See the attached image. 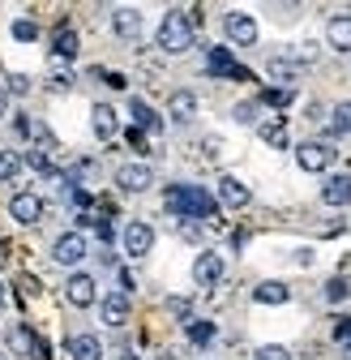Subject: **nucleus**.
I'll list each match as a JSON object with an SVG mask.
<instances>
[{
	"label": "nucleus",
	"mask_w": 351,
	"mask_h": 360,
	"mask_svg": "<svg viewBox=\"0 0 351 360\" xmlns=\"http://www.w3.org/2000/svg\"><path fill=\"white\" fill-rule=\"evenodd\" d=\"M9 90H13V95H26V90H30V77H26V73H9Z\"/></svg>",
	"instance_id": "40"
},
{
	"label": "nucleus",
	"mask_w": 351,
	"mask_h": 360,
	"mask_svg": "<svg viewBox=\"0 0 351 360\" xmlns=\"http://www.w3.org/2000/svg\"><path fill=\"white\" fill-rule=\"evenodd\" d=\"M56 95H65V90H73V73H52V82H48Z\"/></svg>",
	"instance_id": "39"
},
{
	"label": "nucleus",
	"mask_w": 351,
	"mask_h": 360,
	"mask_svg": "<svg viewBox=\"0 0 351 360\" xmlns=\"http://www.w3.org/2000/svg\"><path fill=\"white\" fill-rule=\"evenodd\" d=\"M124 142H128V146H133L138 155H146V133H142L138 124H133V129H124Z\"/></svg>",
	"instance_id": "35"
},
{
	"label": "nucleus",
	"mask_w": 351,
	"mask_h": 360,
	"mask_svg": "<svg viewBox=\"0 0 351 360\" xmlns=\"http://www.w3.org/2000/svg\"><path fill=\"white\" fill-rule=\"evenodd\" d=\"M296 266L309 270V266H313V249H296Z\"/></svg>",
	"instance_id": "42"
},
{
	"label": "nucleus",
	"mask_w": 351,
	"mask_h": 360,
	"mask_svg": "<svg viewBox=\"0 0 351 360\" xmlns=\"http://www.w3.org/2000/svg\"><path fill=\"white\" fill-rule=\"evenodd\" d=\"M9 343H13L18 356H34V347H39V339H34V330H30L26 322H18V326L9 330Z\"/></svg>",
	"instance_id": "26"
},
{
	"label": "nucleus",
	"mask_w": 351,
	"mask_h": 360,
	"mask_svg": "<svg viewBox=\"0 0 351 360\" xmlns=\"http://www.w3.org/2000/svg\"><path fill=\"white\" fill-rule=\"evenodd\" d=\"M326 43L334 52H351V13H338L326 22Z\"/></svg>",
	"instance_id": "16"
},
{
	"label": "nucleus",
	"mask_w": 351,
	"mask_h": 360,
	"mask_svg": "<svg viewBox=\"0 0 351 360\" xmlns=\"http://www.w3.org/2000/svg\"><path fill=\"white\" fill-rule=\"evenodd\" d=\"M257 138L266 142V146H274V150H283V146H287V120H283V116L261 120V124H257Z\"/></svg>",
	"instance_id": "22"
},
{
	"label": "nucleus",
	"mask_w": 351,
	"mask_h": 360,
	"mask_svg": "<svg viewBox=\"0 0 351 360\" xmlns=\"http://www.w3.org/2000/svg\"><path fill=\"white\" fill-rule=\"evenodd\" d=\"M22 172V155L18 150H0V180H18Z\"/></svg>",
	"instance_id": "31"
},
{
	"label": "nucleus",
	"mask_w": 351,
	"mask_h": 360,
	"mask_svg": "<svg viewBox=\"0 0 351 360\" xmlns=\"http://www.w3.org/2000/svg\"><path fill=\"white\" fill-rule=\"evenodd\" d=\"M69 356L73 360H103L99 335H69Z\"/></svg>",
	"instance_id": "21"
},
{
	"label": "nucleus",
	"mask_w": 351,
	"mask_h": 360,
	"mask_svg": "<svg viewBox=\"0 0 351 360\" xmlns=\"http://www.w3.org/2000/svg\"><path fill=\"white\" fill-rule=\"evenodd\" d=\"M296 69H300V65H296L291 56H270V65H266V73H270L274 82H296Z\"/></svg>",
	"instance_id": "28"
},
{
	"label": "nucleus",
	"mask_w": 351,
	"mask_h": 360,
	"mask_svg": "<svg viewBox=\"0 0 351 360\" xmlns=\"http://www.w3.org/2000/svg\"><path fill=\"white\" fill-rule=\"evenodd\" d=\"M91 129H95V138H99V142H112L116 133H120V116H116V108H112V103H95V108H91Z\"/></svg>",
	"instance_id": "13"
},
{
	"label": "nucleus",
	"mask_w": 351,
	"mask_h": 360,
	"mask_svg": "<svg viewBox=\"0 0 351 360\" xmlns=\"http://www.w3.org/2000/svg\"><path fill=\"white\" fill-rule=\"evenodd\" d=\"M223 270H227L223 253H197V262H193V283L197 288H214L218 279H223Z\"/></svg>",
	"instance_id": "11"
},
{
	"label": "nucleus",
	"mask_w": 351,
	"mask_h": 360,
	"mask_svg": "<svg viewBox=\"0 0 351 360\" xmlns=\"http://www.w3.org/2000/svg\"><path fill=\"white\" fill-rule=\"evenodd\" d=\"M9 304V292H5V279H0V309H5Z\"/></svg>",
	"instance_id": "45"
},
{
	"label": "nucleus",
	"mask_w": 351,
	"mask_h": 360,
	"mask_svg": "<svg viewBox=\"0 0 351 360\" xmlns=\"http://www.w3.org/2000/svg\"><path fill=\"white\" fill-rule=\"evenodd\" d=\"M163 206L176 214V219H218V210H214V198L201 189V185H167V193H163Z\"/></svg>",
	"instance_id": "1"
},
{
	"label": "nucleus",
	"mask_w": 351,
	"mask_h": 360,
	"mask_svg": "<svg viewBox=\"0 0 351 360\" xmlns=\"http://www.w3.org/2000/svg\"><path fill=\"white\" fill-rule=\"evenodd\" d=\"M5 116H9V90L0 86V120H5Z\"/></svg>",
	"instance_id": "44"
},
{
	"label": "nucleus",
	"mask_w": 351,
	"mask_h": 360,
	"mask_svg": "<svg viewBox=\"0 0 351 360\" xmlns=\"http://www.w3.org/2000/svg\"><path fill=\"white\" fill-rule=\"evenodd\" d=\"M343 133H351V99L330 112V138H343Z\"/></svg>",
	"instance_id": "29"
},
{
	"label": "nucleus",
	"mask_w": 351,
	"mask_h": 360,
	"mask_svg": "<svg viewBox=\"0 0 351 360\" xmlns=\"http://www.w3.org/2000/svg\"><path fill=\"white\" fill-rule=\"evenodd\" d=\"M334 339L338 343H351V318L343 313V318H334Z\"/></svg>",
	"instance_id": "37"
},
{
	"label": "nucleus",
	"mask_w": 351,
	"mask_h": 360,
	"mask_svg": "<svg viewBox=\"0 0 351 360\" xmlns=\"http://www.w3.org/2000/svg\"><path fill=\"white\" fill-rule=\"evenodd\" d=\"M253 300H257V304H287V300H291V288L279 283V279H261V283L253 288Z\"/></svg>",
	"instance_id": "19"
},
{
	"label": "nucleus",
	"mask_w": 351,
	"mask_h": 360,
	"mask_svg": "<svg viewBox=\"0 0 351 360\" xmlns=\"http://www.w3.org/2000/svg\"><path fill=\"white\" fill-rule=\"evenodd\" d=\"M322 202H326V206H347V202H351V176H326Z\"/></svg>",
	"instance_id": "20"
},
{
	"label": "nucleus",
	"mask_w": 351,
	"mask_h": 360,
	"mask_svg": "<svg viewBox=\"0 0 351 360\" xmlns=\"http://www.w3.org/2000/svg\"><path fill=\"white\" fill-rule=\"evenodd\" d=\"M150 185H154V172L146 163H124V167H116V189L120 193H146Z\"/></svg>",
	"instance_id": "7"
},
{
	"label": "nucleus",
	"mask_w": 351,
	"mask_h": 360,
	"mask_svg": "<svg viewBox=\"0 0 351 360\" xmlns=\"http://www.w3.org/2000/svg\"><path fill=\"white\" fill-rule=\"evenodd\" d=\"M223 30H227V39L236 43V48H253L257 43V18L253 13H227Z\"/></svg>",
	"instance_id": "9"
},
{
	"label": "nucleus",
	"mask_w": 351,
	"mask_h": 360,
	"mask_svg": "<svg viewBox=\"0 0 351 360\" xmlns=\"http://www.w3.org/2000/svg\"><path fill=\"white\" fill-rule=\"evenodd\" d=\"M180 240H201V223H193V219H180Z\"/></svg>",
	"instance_id": "36"
},
{
	"label": "nucleus",
	"mask_w": 351,
	"mask_h": 360,
	"mask_svg": "<svg viewBox=\"0 0 351 360\" xmlns=\"http://www.w3.org/2000/svg\"><path fill=\"white\" fill-rule=\"evenodd\" d=\"M128 313H133V304H128L124 292H107V296L99 300V318H103V326H112V330H120V326L128 322Z\"/></svg>",
	"instance_id": "10"
},
{
	"label": "nucleus",
	"mask_w": 351,
	"mask_h": 360,
	"mask_svg": "<svg viewBox=\"0 0 351 360\" xmlns=\"http://www.w3.org/2000/svg\"><path fill=\"white\" fill-rule=\"evenodd\" d=\"M167 313H176V318L189 322V300H185V296H171V300H167Z\"/></svg>",
	"instance_id": "38"
},
{
	"label": "nucleus",
	"mask_w": 351,
	"mask_h": 360,
	"mask_svg": "<svg viewBox=\"0 0 351 360\" xmlns=\"http://www.w3.org/2000/svg\"><path fill=\"white\" fill-rule=\"evenodd\" d=\"M22 167H30V172H39L43 180H60V167L52 163V155H48V150H39V146H30V150L22 155Z\"/></svg>",
	"instance_id": "18"
},
{
	"label": "nucleus",
	"mask_w": 351,
	"mask_h": 360,
	"mask_svg": "<svg viewBox=\"0 0 351 360\" xmlns=\"http://www.w3.org/2000/svg\"><path fill=\"white\" fill-rule=\"evenodd\" d=\"M334 159H338V150H334L330 142H300V146H296V163H300L304 172H330Z\"/></svg>",
	"instance_id": "3"
},
{
	"label": "nucleus",
	"mask_w": 351,
	"mask_h": 360,
	"mask_svg": "<svg viewBox=\"0 0 351 360\" xmlns=\"http://www.w3.org/2000/svg\"><path fill=\"white\" fill-rule=\"evenodd\" d=\"M9 214L22 223V228H34V223L43 219V198H39V193H30V189H22V193H13V198H9Z\"/></svg>",
	"instance_id": "8"
},
{
	"label": "nucleus",
	"mask_w": 351,
	"mask_h": 360,
	"mask_svg": "<svg viewBox=\"0 0 351 360\" xmlns=\"http://www.w3.org/2000/svg\"><path fill=\"white\" fill-rule=\"evenodd\" d=\"M52 52H56L60 60H73V56H77V30H73V26H60V30L52 34Z\"/></svg>",
	"instance_id": "24"
},
{
	"label": "nucleus",
	"mask_w": 351,
	"mask_h": 360,
	"mask_svg": "<svg viewBox=\"0 0 351 360\" xmlns=\"http://www.w3.org/2000/svg\"><path fill=\"white\" fill-rule=\"evenodd\" d=\"M218 202L232 206V210H244L253 202V193H249V185L240 176H218Z\"/></svg>",
	"instance_id": "12"
},
{
	"label": "nucleus",
	"mask_w": 351,
	"mask_h": 360,
	"mask_svg": "<svg viewBox=\"0 0 351 360\" xmlns=\"http://www.w3.org/2000/svg\"><path fill=\"white\" fill-rule=\"evenodd\" d=\"M193 39H197V13H185V9H171V13H163L154 43H159V48H163L167 56H180V52H189V48H193Z\"/></svg>",
	"instance_id": "2"
},
{
	"label": "nucleus",
	"mask_w": 351,
	"mask_h": 360,
	"mask_svg": "<svg viewBox=\"0 0 351 360\" xmlns=\"http://www.w3.org/2000/svg\"><path fill=\"white\" fill-rule=\"evenodd\" d=\"M86 253H91V245H86L81 232H60L52 240V262H60V266H77Z\"/></svg>",
	"instance_id": "6"
},
{
	"label": "nucleus",
	"mask_w": 351,
	"mask_h": 360,
	"mask_svg": "<svg viewBox=\"0 0 351 360\" xmlns=\"http://www.w3.org/2000/svg\"><path fill=\"white\" fill-rule=\"evenodd\" d=\"M206 65H210V73H218V77H236V82H249V69H244V65H236L227 48H210Z\"/></svg>",
	"instance_id": "14"
},
{
	"label": "nucleus",
	"mask_w": 351,
	"mask_h": 360,
	"mask_svg": "<svg viewBox=\"0 0 351 360\" xmlns=\"http://www.w3.org/2000/svg\"><path fill=\"white\" fill-rule=\"evenodd\" d=\"M185 335H189V343L206 347V343L214 339V322H206V318H189V322H185Z\"/></svg>",
	"instance_id": "27"
},
{
	"label": "nucleus",
	"mask_w": 351,
	"mask_h": 360,
	"mask_svg": "<svg viewBox=\"0 0 351 360\" xmlns=\"http://www.w3.org/2000/svg\"><path fill=\"white\" fill-rule=\"evenodd\" d=\"M291 99H296L291 86H266V90L257 95V108H287Z\"/></svg>",
	"instance_id": "25"
},
{
	"label": "nucleus",
	"mask_w": 351,
	"mask_h": 360,
	"mask_svg": "<svg viewBox=\"0 0 351 360\" xmlns=\"http://www.w3.org/2000/svg\"><path fill=\"white\" fill-rule=\"evenodd\" d=\"M112 30H116L120 39H138V34H142V13H138V9H116V13H112Z\"/></svg>",
	"instance_id": "23"
},
{
	"label": "nucleus",
	"mask_w": 351,
	"mask_h": 360,
	"mask_svg": "<svg viewBox=\"0 0 351 360\" xmlns=\"http://www.w3.org/2000/svg\"><path fill=\"white\" fill-rule=\"evenodd\" d=\"M257 360H291V352L283 343H261L257 347Z\"/></svg>",
	"instance_id": "33"
},
{
	"label": "nucleus",
	"mask_w": 351,
	"mask_h": 360,
	"mask_svg": "<svg viewBox=\"0 0 351 360\" xmlns=\"http://www.w3.org/2000/svg\"><path fill=\"white\" fill-rule=\"evenodd\" d=\"M120 245H124L128 257H146L154 249V228H150V223H142V219H128L124 232H120Z\"/></svg>",
	"instance_id": "4"
},
{
	"label": "nucleus",
	"mask_w": 351,
	"mask_h": 360,
	"mask_svg": "<svg viewBox=\"0 0 351 360\" xmlns=\"http://www.w3.org/2000/svg\"><path fill=\"white\" fill-rule=\"evenodd\" d=\"M9 34H13L18 43H34V39H39V22H30V18H13V22H9Z\"/></svg>",
	"instance_id": "30"
},
{
	"label": "nucleus",
	"mask_w": 351,
	"mask_h": 360,
	"mask_svg": "<svg viewBox=\"0 0 351 360\" xmlns=\"http://www.w3.org/2000/svg\"><path fill=\"white\" fill-rule=\"evenodd\" d=\"M107 86H112V90H124V86H128V77H124V73H107Z\"/></svg>",
	"instance_id": "43"
},
{
	"label": "nucleus",
	"mask_w": 351,
	"mask_h": 360,
	"mask_svg": "<svg viewBox=\"0 0 351 360\" xmlns=\"http://www.w3.org/2000/svg\"><path fill=\"white\" fill-rule=\"evenodd\" d=\"M257 112H261V108H257V99H249V103H236V112H232V116H236L240 124H253V120H257Z\"/></svg>",
	"instance_id": "34"
},
{
	"label": "nucleus",
	"mask_w": 351,
	"mask_h": 360,
	"mask_svg": "<svg viewBox=\"0 0 351 360\" xmlns=\"http://www.w3.org/2000/svg\"><path fill=\"white\" fill-rule=\"evenodd\" d=\"M128 116H133V124H138L142 133H163V116H159L146 99H133V103H128Z\"/></svg>",
	"instance_id": "17"
},
{
	"label": "nucleus",
	"mask_w": 351,
	"mask_h": 360,
	"mask_svg": "<svg viewBox=\"0 0 351 360\" xmlns=\"http://www.w3.org/2000/svg\"><path fill=\"white\" fill-rule=\"evenodd\" d=\"M201 150H206V159H218V155H223V142H218V138H206Z\"/></svg>",
	"instance_id": "41"
},
{
	"label": "nucleus",
	"mask_w": 351,
	"mask_h": 360,
	"mask_svg": "<svg viewBox=\"0 0 351 360\" xmlns=\"http://www.w3.org/2000/svg\"><path fill=\"white\" fill-rule=\"evenodd\" d=\"M65 300H69L73 309H91V304L99 300V283H95V275H86V270H73L69 283H65Z\"/></svg>",
	"instance_id": "5"
},
{
	"label": "nucleus",
	"mask_w": 351,
	"mask_h": 360,
	"mask_svg": "<svg viewBox=\"0 0 351 360\" xmlns=\"http://www.w3.org/2000/svg\"><path fill=\"white\" fill-rule=\"evenodd\" d=\"M326 300H330V304L351 300V283H347V279H330V283H326Z\"/></svg>",
	"instance_id": "32"
},
{
	"label": "nucleus",
	"mask_w": 351,
	"mask_h": 360,
	"mask_svg": "<svg viewBox=\"0 0 351 360\" xmlns=\"http://www.w3.org/2000/svg\"><path fill=\"white\" fill-rule=\"evenodd\" d=\"M5 257H9V253H5V245H0V266H5Z\"/></svg>",
	"instance_id": "46"
},
{
	"label": "nucleus",
	"mask_w": 351,
	"mask_h": 360,
	"mask_svg": "<svg viewBox=\"0 0 351 360\" xmlns=\"http://www.w3.org/2000/svg\"><path fill=\"white\" fill-rule=\"evenodd\" d=\"M167 116L176 124H189L197 116V95H193V90H176V95L167 99Z\"/></svg>",
	"instance_id": "15"
}]
</instances>
